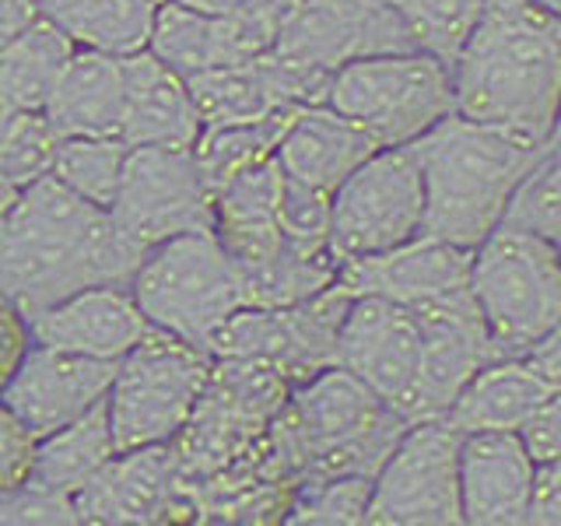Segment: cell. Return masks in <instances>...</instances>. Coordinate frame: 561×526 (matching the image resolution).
<instances>
[{"mask_svg": "<svg viewBox=\"0 0 561 526\" xmlns=\"http://www.w3.org/2000/svg\"><path fill=\"white\" fill-rule=\"evenodd\" d=\"M14 201H18V186L8 180L4 172H0V221L8 218V210L14 207Z\"/></svg>", "mask_w": 561, "mask_h": 526, "instance_id": "41", "label": "cell"}, {"mask_svg": "<svg viewBox=\"0 0 561 526\" xmlns=\"http://www.w3.org/2000/svg\"><path fill=\"white\" fill-rule=\"evenodd\" d=\"M11 119H14V110H8L4 102H0V140H4L8 127H11Z\"/></svg>", "mask_w": 561, "mask_h": 526, "instance_id": "43", "label": "cell"}, {"mask_svg": "<svg viewBox=\"0 0 561 526\" xmlns=\"http://www.w3.org/2000/svg\"><path fill=\"white\" fill-rule=\"evenodd\" d=\"M526 358H530L543 376L554 379V382L561 386V323H558V327L548 333V338H543Z\"/></svg>", "mask_w": 561, "mask_h": 526, "instance_id": "39", "label": "cell"}, {"mask_svg": "<svg viewBox=\"0 0 561 526\" xmlns=\"http://www.w3.org/2000/svg\"><path fill=\"white\" fill-rule=\"evenodd\" d=\"M534 4H540V8H548V11L561 14V0H534Z\"/></svg>", "mask_w": 561, "mask_h": 526, "instance_id": "44", "label": "cell"}, {"mask_svg": "<svg viewBox=\"0 0 561 526\" xmlns=\"http://www.w3.org/2000/svg\"><path fill=\"white\" fill-rule=\"evenodd\" d=\"M327 105L373 134L379 148L411 145L456 113L453 67L425 49L365 57L333 70Z\"/></svg>", "mask_w": 561, "mask_h": 526, "instance_id": "7", "label": "cell"}, {"mask_svg": "<svg viewBox=\"0 0 561 526\" xmlns=\"http://www.w3.org/2000/svg\"><path fill=\"white\" fill-rule=\"evenodd\" d=\"M130 145L119 137H67L57 148L53 175L75 190L78 197L110 210L119 190V175L127 165Z\"/></svg>", "mask_w": 561, "mask_h": 526, "instance_id": "29", "label": "cell"}, {"mask_svg": "<svg viewBox=\"0 0 561 526\" xmlns=\"http://www.w3.org/2000/svg\"><path fill=\"white\" fill-rule=\"evenodd\" d=\"M116 368L119 362L84 358L35 344L14 379L4 386L0 400L25 421L35 438H46L88 414L99 400H105L116 379Z\"/></svg>", "mask_w": 561, "mask_h": 526, "instance_id": "16", "label": "cell"}, {"mask_svg": "<svg viewBox=\"0 0 561 526\" xmlns=\"http://www.w3.org/2000/svg\"><path fill=\"white\" fill-rule=\"evenodd\" d=\"M263 4H267V8H274L280 18H285V22H288V14L298 8V4H302V0H263Z\"/></svg>", "mask_w": 561, "mask_h": 526, "instance_id": "42", "label": "cell"}, {"mask_svg": "<svg viewBox=\"0 0 561 526\" xmlns=\"http://www.w3.org/2000/svg\"><path fill=\"white\" fill-rule=\"evenodd\" d=\"M337 365L355 373L379 400L411 421V403L421 376L417 316L393 298H351L337 333Z\"/></svg>", "mask_w": 561, "mask_h": 526, "instance_id": "13", "label": "cell"}, {"mask_svg": "<svg viewBox=\"0 0 561 526\" xmlns=\"http://www.w3.org/2000/svg\"><path fill=\"white\" fill-rule=\"evenodd\" d=\"M127 95H123L119 140L130 148H193L204 134V119L186 78L158 60L151 49L123 57Z\"/></svg>", "mask_w": 561, "mask_h": 526, "instance_id": "21", "label": "cell"}, {"mask_svg": "<svg viewBox=\"0 0 561 526\" xmlns=\"http://www.w3.org/2000/svg\"><path fill=\"white\" fill-rule=\"evenodd\" d=\"M505 221L540 232L561 250V140H551V148L523 180Z\"/></svg>", "mask_w": 561, "mask_h": 526, "instance_id": "32", "label": "cell"}, {"mask_svg": "<svg viewBox=\"0 0 561 526\" xmlns=\"http://www.w3.org/2000/svg\"><path fill=\"white\" fill-rule=\"evenodd\" d=\"M408 25L414 49H425L443 64H456L470 32L478 28L488 0H386Z\"/></svg>", "mask_w": 561, "mask_h": 526, "instance_id": "30", "label": "cell"}, {"mask_svg": "<svg viewBox=\"0 0 561 526\" xmlns=\"http://www.w3.org/2000/svg\"><path fill=\"white\" fill-rule=\"evenodd\" d=\"M298 110H302V105H298ZM298 110L274 113V116L256 119V123L204 127L201 140L193 145V155H197V165H201V175H204L207 190L218 193L242 169H250L256 162H267V158H274L280 137H285V130L291 127V119H295Z\"/></svg>", "mask_w": 561, "mask_h": 526, "instance_id": "28", "label": "cell"}, {"mask_svg": "<svg viewBox=\"0 0 561 526\" xmlns=\"http://www.w3.org/2000/svg\"><path fill=\"white\" fill-rule=\"evenodd\" d=\"M379 151V140L351 123L327 102L302 105L277 145V162L291 180L333 193L365 158Z\"/></svg>", "mask_w": 561, "mask_h": 526, "instance_id": "22", "label": "cell"}, {"mask_svg": "<svg viewBox=\"0 0 561 526\" xmlns=\"http://www.w3.org/2000/svg\"><path fill=\"white\" fill-rule=\"evenodd\" d=\"M411 148L425 180L421 236L478 250L505 221L523 180L551 145L449 113Z\"/></svg>", "mask_w": 561, "mask_h": 526, "instance_id": "3", "label": "cell"}, {"mask_svg": "<svg viewBox=\"0 0 561 526\" xmlns=\"http://www.w3.org/2000/svg\"><path fill=\"white\" fill-rule=\"evenodd\" d=\"M39 18H43L39 0H0V46L11 43L14 35H22Z\"/></svg>", "mask_w": 561, "mask_h": 526, "instance_id": "38", "label": "cell"}, {"mask_svg": "<svg viewBox=\"0 0 561 526\" xmlns=\"http://www.w3.org/2000/svg\"><path fill=\"white\" fill-rule=\"evenodd\" d=\"M280 25L285 18L263 0H245L236 14H207L180 0H165L154 14L148 49L183 78H193L267 53Z\"/></svg>", "mask_w": 561, "mask_h": 526, "instance_id": "15", "label": "cell"}, {"mask_svg": "<svg viewBox=\"0 0 561 526\" xmlns=\"http://www.w3.org/2000/svg\"><path fill=\"white\" fill-rule=\"evenodd\" d=\"M78 523H172L193 519L190 499L175 481L169 446L116 453L75 495Z\"/></svg>", "mask_w": 561, "mask_h": 526, "instance_id": "17", "label": "cell"}, {"mask_svg": "<svg viewBox=\"0 0 561 526\" xmlns=\"http://www.w3.org/2000/svg\"><path fill=\"white\" fill-rule=\"evenodd\" d=\"M558 390L530 358H495L470 376V382L443 414L467 432H519Z\"/></svg>", "mask_w": 561, "mask_h": 526, "instance_id": "23", "label": "cell"}, {"mask_svg": "<svg viewBox=\"0 0 561 526\" xmlns=\"http://www.w3.org/2000/svg\"><path fill=\"white\" fill-rule=\"evenodd\" d=\"M32 327L28 316L18 309L8 295H0V393L22 368L25 355L32 351Z\"/></svg>", "mask_w": 561, "mask_h": 526, "instance_id": "36", "label": "cell"}, {"mask_svg": "<svg viewBox=\"0 0 561 526\" xmlns=\"http://www.w3.org/2000/svg\"><path fill=\"white\" fill-rule=\"evenodd\" d=\"M130 291L151 327L210 351L218 330L239 309H250V288L239 263L210 232L175 236L145 256Z\"/></svg>", "mask_w": 561, "mask_h": 526, "instance_id": "5", "label": "cell"}, {"mask_svg": "<svg viewBox=\"0 0 561 526\" xmlns=\"http://www.w3.org/2000/svg\"><path fill=\"white\" fill-rule=\"evenodd\" d=\"M554 140H561V113H558V127H554Z\"/></svg>", "mask_w": 561, "mask_h": 526, "instance_id": "45", "label": "cell"}, {"mask_svg": "<svg viewBox=\"0 0 561 526\" xmlns=\"http://www.w3.org/2000/svg\"><path fill=\"white\" fill-rule=\"evenodd\" d=\"M526 523L561 526V460L537 464V481H534V499Z\"/></svg>", "mask_w": 561, "mask_h": 526, "instance_id": "37", "label": "cell"}, {"mask_svg": "<svg viewBox=\"0 0 561 526\" xmlns=\"http://www.w3.org/2000/svg\"><path fill=\"white\" fill-rule=\"evenodd\" d=\"M330 218H333V193L306 186L285 175V193H280V232H285L288 245H295L298 253L323 256L330 250Z\"/></svg>", "mask_w": 561, "mask_h": 526, "instance_id": "34", "label": "cell"}, {"mask_svg": "<svg viewBox=\"0 0 561 526\" xmlns=\"http://www.w3.org/2000/svg\"><path fill=\"white\" fill-rule=\"evenodd\" d=\"M411 312L421 327V376L411 403V421L443 418L470 376L505 355L491 341L470 288L414 306Z\"/></svg>", "mask_w": 561, "mask_h": 526, "instance_id": "14", "label": "cell"}, {"mask_svg": "<svg viewBox=\"0 0 561 526\" xmlns=\"http://www.w3.org/2000/svg\"><path fill=\"white\" fill-rule=\"evenodd\" d=\"M75 53V39L43 14L0 46V102L14 113H43Z\"/></svg>", "mask_w": 561, "mask_h": 526, "instance_id": "26", "label": "cell"}, {"mask_svg": "<svg viewBox=\"0 0 561 526\" xmlns=\"http://www.w3.org/2000/svg\"><path fill=\"white\" fill-rule=\"evenodd\" d=\"M43 14L60 25L75 46L134 57L148 49L154 14L165 0H39Z\"/></svg>", "mask_w": 561, "mask_h": 526, "instance_id": "27", "label": "cell"}, {"mask_svg": "<svg viewBox=\"0 0 561 526\" xmlns=\"http://www.w3.org/2000/svg\"><path fill=\"white\" fill-rule=\"evenodd\" d=\"M180 4L207 11V14H236L245 4V0H180Z\"/></svg>", "mask_w": 561, "mask_h": 526, "instance_id": "40", "label": "cell"}, {"mask_svg": "<svg viewBox=\"0 0 561 526\" xmlns=\"http://www.w3.org/2000/svg\"><path fill=\"white\" fill-rule=\"evenodd\" d=\"M463 432L446 418L411 421L373 478L365 523L373 526H456Z\"/></svg>", "mask_w": 561, "mask_h": 526, "instance_id": "8", "label": "cell"}, {"mask_svg": "<svg viewBox=\"0 0 561 526\" xmlns=\"http://www.w3.org/2000/svg\"><path fill=\"white\" fill-rule=\"evenodd\" d=\"M116 456L113 428H110V403L99 400L92 411L70 421L60 432L39 438L35 467L25 488L75 502L78 491Z\"/></svg>", "mask_w": 561, "mask_h": 526, "instance_id": "25", "label": "cell"}, {"mask_svg": "<svg viewBox=\"0 0 561 526\" xmlns=\"http://www.w3.org/2000/svg\"><path fill=\"white\" fill-rule=\"evenodd\" d=\"M271 49L291 64L333 75L365 57L414 49V39L386 0H302Z\"/></svg>", "mask_w": 561, "mask_h": 526, "instance_id": "12", "label": "cell"}, {"mask_svg": "<svg viewBox=\"0 0 561 526\" xmlns=\"http://www.w3.org/2000/svg\"><path fill=\"white\" fill-rule=\"evenodd\" d=\"M470 263L473 250L432 236H414L393 245V250L344 260L337 271V285H344L355 298L379 295L414 309L470 288Z\"/></svg>", "mask_w": 561, "mask_h": 526, "instance_id": "18", "label": "cell"}, {"mask_svg": "<svg viewBox=\"0 0 561 526\" xmlns=\"http://www.w3.org/2000/svg\"><path fill=\"white\" fill-rule=\"evenodd\" d=\"M127 70L123 57L99 49H81L70 57L64 75L46 102V119L67 137H119Z\"/></svg>", "mask_w": 561, "mask_h": 526, "instance_id": "24", "label": "cell"}, {"mask_svg": "<svg viewBox=\"0 0 561 526\" xmlns=\"http://www.w3.org/2000/svg\"><path fill=\"white\" fill-rule=\"evenodd\" d=\"M351 298L355 295L333 281L327 291L306 298V302L239 309L210 341V355L267 362L291 386H298L337 365V333Z\"/></svg>", "mask_w": 561, "mask_h": 526, "instance_id": "10", "label": "cell"}, {"mask_svg": "<svg viewBox=\"0 0 561 526\" xmlns=\"http://www.w3.org/2000/svg\"><path fill=\"white\" fill-rule=\"evenodd\" d=\"M35 449H39V438L0 400V499H8L28 484Z\"/></svg>", "mask_w": 561, "mask_h": 526, "instance_id": "35", "label": "cell"}, {"mask_svg": "<svg viewBox=\"0 0 561 526\" xmlns=\"http://www.w3.org/2000/svg\"><path fill=\"white\" fill-rule=\"evenodd\" d=\"M456 113L551 145L561 113V14L488 0L453 64Z\"/></svg>", "mask_w": 561, "mask_h": 526, "instance_id": "2", "label": "cell"}, {"mask_svg": "<svg viewBox=\"0 0 561 526\" xmlns=\"http://www.w3.org/2000/svg\"><path fill=\"white\" fill-rule=\"evenodd\" d=\"M145 256L110 210L78 197L49 172L18 190L0 221V295L35 316L84 288L130 285Z\"/></svg>", "mask_w": 561, "mask_h": 526, "instance_id": "1", "label": "cell"}, {"mask_svg": "<svg viewBox=\"0 0 561 526\" xmlns=\"http://www.w3.org/2000/svg\"><path fill=\"white\" fill-rule=\"evenodd\" d=\"M470 291L505 358H526L561 323V250L502 221L470 263Z\"/></svg>", "mask_w": 561, "mask_h": 526, "instance_id": "4", "label": "cell"}, {"mask_svg": "<svg viewBox=\"0 0 561 526\" xmlns=\"http://www.w3.org/2000/svg\"><path fill=\"white\" fill-rule=\"evenodd\" d=\"M32 341L70 355L119 362L154 330L130 285H95L28 316Z\"/></svg>", "mask_w": 561, "mask_h": 526, "instance_id": "19", "label": "cell"}, {"mask_svg": "<svg viewBox=\"0 0 561 526\" xmlns=\"http://www.w3.org/2000/svg\"><path fill=\"white\" fill-rule=\"evenodd\" d=\"M110 215L137 250L151 253L175 236L210 232L215 193L193 148H130Z\"/></svg>", "mask_w": 561, "mask_h": 526, "instance_id": "11", "label": "cell"}, {"mask_svg": "<svg viewBox=\"0 0 561 526\" xmlns=\"http://www.w3.org/2000/svg\"><path fill=\"white\" fill-rule=\"evenodd\" d=\"M210 373H215L210 351L154 327L119 358L116 379L105 393L116 453L169 446L204 397Z\"/></svg>", "mask_w": 561, "mask_h": 526, "instance_id": "6", "label": "cell"}, {"mask_svg": "<svg viewBox=\"0 0 561 526\" xmlns=\"http://www.w3.org/2000/svg\"><path fill=\"white\" fill-rule=\"evenodd\" d=\"M425 180L411 145L379 148L333 190L330 250L337 263L373 256L421 236Z\"/></svg>", "mask_w": 561, "mask_h": 526, "instance_id": "9", "label": "cell"}, {"mask_svg": "<svg viewBox=\"0 0 561 526\" xmlns=\"http://www.w3.org/2000/svg\"><path fill=\"white\" fill-rule=\"evenodd\" d=\"M537 460L523 432H467L460 443L463 523L519 526L530 516Z\"/></svg>", "mask_w": 561, "mask_h": 526, "instance_id": "20", "label": "cell"}, {"mask_svg": "<svg viewBox=\"0 0 561 526\" xmlns=\"http://www.w3.org/2000/svg\"><path fill=\"white\" fill-rule=\"evenodd\" d=\"M368 495H373V478H365V473H341V478L309 481L298 488L285 523H302V526L365 523Z\"/></svg>", "mask_w": 561, "mask_h": 526, "instance_id": "31", "label": "cell"}, {"mask_svg": "<svg viewBox=\"0 0 561 526\" xmlns=\"http://www.w3.org/2000/svg\"><path fill=\"white\" fill-rule=\"evenodd\" d=\"M57 148H60V134L53 130L46 113H14L4 140H0V172L18 190H25L28 183L53 172Z\"/></svg>", "mask_w": 561, "mask_h": 526, "instance_id": "33", "label": "cell"}]
</instances>
